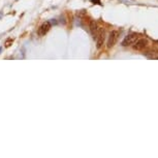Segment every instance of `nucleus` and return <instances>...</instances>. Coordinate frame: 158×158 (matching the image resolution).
<instances>
[{"instance_id": "obj_1", "label": "nucleus", "mask_w": 158, "mask_h": 158, "mask_svg": "<svg viewBox=\"0 0 158 158\" xmlns=\"http://www.w3.org/2000/svg\"><path fill=\"white\" fill-rule=\"evenodd\" d=\"M138 37L139 35L136 33H131V34H128L127 36H125V38L122 41V46L123 47H128V46H131L138 40Z\"/></svg>"}, {"instance_id": "obj_2", "label": "nucleus", "mask_w": 158, "mask_h": 158, "mask_svg": "<svg viewBox=\"0 0 158 158\" xmlns=\"http://www.w3.org/2000/svg\"><path fill=\"white\" fill-rule=\"evenodd\" d=\"M96 48L97 49H101V47L103 46V41H104V30L103 28H100L99 30L97 31V35H96Z\"/></svg>"}, {"instance_id": "obj_3", "label": "nucleus", "mask_w": 158, "mask_h": 158, "mask_svg": "<svg viewBox=\"0 0 158 158\" xmlns=\"http://www.w3.org/2000/svg\"><path fill=\"white\" fill-rule=\"evenodd\" d=\"M118 35L119 33L117 31H112L111 33H110L109 40H108V48H111L116 44V41L118 40Z\"/></svg>"}, {"instance_id": "obj_4", "label": "nucleus", "mask_w": 158, "mask_h": 158, "mask_svg": "<svg viewBox=\"0 0 158 158\" xmlns=\"http://www.w3.org/2000/svg\"><path fill=\"white\" fill-rule=\"evenodd\" d=\"M147 40H144V38H142V40H136L135 43V46H133V49L135 50H138V51H142L144 50L146 47H147Z\"/></svg>"}, {"instance_id": "obj_5", "label": "nucleus", "mask_w": 158, "mask_h": 158, "mask_svg": "<svg viewBox=\"0 0 158 158\" xmlns=\"http://www.w3.org/2000/svg\"><path fill=\"white\" fill-rule=\"evenodd\" d=\"M51 28V23L50 22H44L43 25L40 27V30H38V34L40 35V36H43V35H46V33H48V31L50 30Z\"/></svg>"}, {"instance_id": "obj_6", "label": "nucleus", "mask_w": 158, "mask_h": 158, "mask_svg": "<svg viewBox=\"0 0 158 158\" xmlns=\"http://www.w3.org/2000/svg\"><path fill=\"white\" fill-rule=\"evenodd\" d=\"M89 28H90V32L91 34L93 35V37L95 38L97 35V31H98V27H97V24L95 21H90V24H89Z\"/></svg>"}, {"instance_id": "obj_7", "label": "nucleus", "mask_w": 158, "mask_h": 158, "mask_svg": "<svg viewBox=\"0 0 158 158\" xmlns=\"http://www.w3.org/2000/svg\"><path fill=\"white\" fill-rule=\"evenodd\" d=\"M11 44H13V38H8V40L5 41V47H10Z\"/></svg>"}, {"instance_id": "obj_8", "label": "nucleus", "mask_w": 158, "mask_h": 158, "mask_svg": "<svg viewBox=\"0 0 158 158\" xmlns=\"http://www.w3.org/2000/svg\"><path fill=\"white\" fill-rule=\"evenodd\" d=\"M51 23H52V24H57V21H56V20H54V19H53L52 21H51Z\"/></svg>"}, {"instance_id": "obj_9", "label": "nucleus", "mask_w": 158, "mask_h": 158, "mask_svg": "<svg viewBox=\"0 0 158 158\" xmlns=\"http://www.w3.org/2000/svg\"><path fill=\"white\" fill-rule=\"evenodd\" d=\"M93 2H97V4H100V1L99 0H92Z\"/></svg>"}, {"instance_id": "obj_10", "label": "nucleus", "mask_w": 158, "mask_h": 158, "mask_svg": "<svg viewBox=\"0 0 158 158\" xmlns=\"http://www.w3.org/2000/svg\"><path fill=\"white\" fill-rule=\"evenodd\" d=\"M1 18H2V13L0 11V19H1Z\"/></svg>"}, {"instance_id": "obj_11", "label": "nucleus", "mask_w": 158, "mask_h": 158, "mask_svg": "<svg viewBox=\"0 0 158 158\" xmlns=\"http://www.w3.org/2000/svg\"><path fill=\"white\" fill-rule=\"evenodd\" d=\"M1 51H2V47H0V53H1Z\"/></svg>"}]
</instances>
